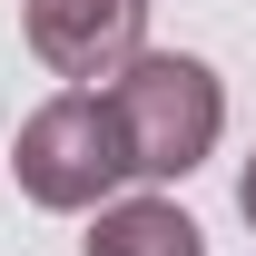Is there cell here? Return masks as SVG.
Instances as JSON below:
<instances>
[{
    "instance_id": "cell-3",
    "label": "cell",
    "mask_w": 256,
    "mask_h": 256,
    "mask_svg": "<svg viewBox=\"0 0 256 256\" xmlns=\"http://www.w3.org/2000/svg\"><path fill=\"white\" fill-rule=\"evenodd\" d=\"M20 30H30L40 69H60V79H118L148 50V0H30Z\"/></svg>"
},
{
    "instance_id": "cell-1",
    "label": "cell",
    "mask_w": 256,
    "mask_h": 256,
    "mask_svg": "<svg viewBox=\"0 0 256 256\" xmlns=\"http://www.w3.org/2000/svg\"><path fill=\"white\" fill-rule=\"evenodd\" d=\"M108 118L128 138V178H188L226 128V89L188 50H138L108 79Z\"/></svg>"
},
{
    "instance_id": "cell-5",
    "label": "cell",
    "mask_w": 256,
    "mask_h": 256,
    "mask_svg": "<svg viewBox=\"0 0 256 256\" xmlns=\"http://www.w3.org/2000/svg\"><path fill=\"white\" fill-rule=\"evenodd\" d=\"M236 207H246V226H256V158H246V178H236Z\"/></svg>"
},
{
    "instance_id": "cell-2",
    "label": "cell",
    "mask_w": 256,
    "mask_h": 256,
    "mask_svg": "<svg viewBox=\"0 0 256 256\" xmlns=\"http://www.w3.org/2000/svg\"><path fill=\"white\" fill-rule=\"evenodd\" d=\"M10 178H20L30 207H60V217L108 207V188L128 178V138H118V118H108V89L40 98L30 118H20V138H10Z\"/></svg>"
},
{
    "instance_id": "cell-4",
    "label": "cell",
    "mask_w": 256,
    "mask_h": 256,
    "mask_svg": "<svg viewBox=\"0 0 256 256\" xmlns=\"http://www.w3.org/2000/svg\"><path fill=\"white\" fill-rule=\"evenodd\" d=\"M79 256H207V236L178 197H108L98 226L79 236Z\"/></svg>"
}]
</instances>
